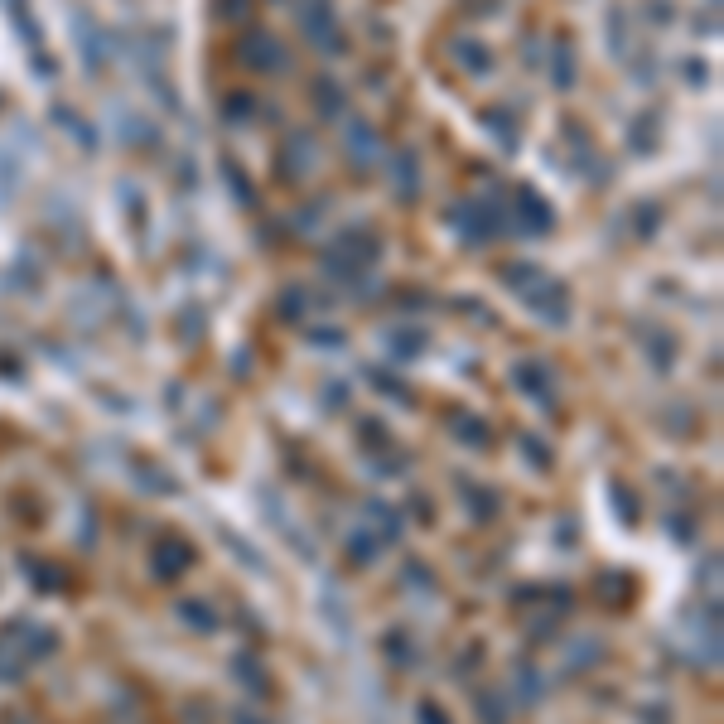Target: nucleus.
<instances>
[{"instance_id":"obj_1","label":"nucleus","mask_w":724,"mask_h":724,"mask_svg":"<svg viewBox=\"0 0 724 724\" xmlns=\"http://www.w3.org/2000/svg\"><path fill=\"white\" fill-rule=\"evenodd\" d=\"M189 565H194V546H189V541L169 536V541H160V546H155V580L174 585V580H179Z\"/></svg>"},{"instance_id":"obj_2","label":"nucleus","mask_w":724,"mask_h":724,"mask_svg":"<svg viewBox=\"0 0 724 724\" xmlns=\"http://www.w3.org/2000/svg\"><path fill=\"white\" fill-rule=\"evenodd\" d=\"M459 498H464V507H469V522H493L498 507H502V498L493 493V488L469 483V478H459Z\"/></svg>"},{"instance_id":"obj_3","label":"nucleus","mask_w":724,"mask_h":724,"mask_svg":"<svg viewBox=\"0 0 724 724\" xmlns=\"http://www.w3.org/2000/svg\"><path fill=\"white\" fill-rule=\"evenodd\" d=\"M449 425H454V435H459V445H469V449H488L493 445V435H488V425L483 420H474V416H449Z\"/></svg>"},{"instance_id":"obj_4","label":"nucleus","mask_w":724,"mask_h":724,"mask_svg":"<svg viewBox=\"0 0 724 724\" xmlns=\"http://www.w3.org/2000/svg\"><path fill=\"white\" fill-rule=\"evenodd\" d=\"M179 618H184L194 633H218V613L208 609V604H198V599H179Z\"/></svg>"},{"instance_id":"obj_5","label":"nucleus","mask_w":724,"mask_h":724,"mask_svg":"<svg viewBox=\"0 0 724 724\" xmlns=\"http://www.w3.org/2000/svg\"><path fill=\"white\" fill-rule=\"evenodd\" d=\"M474 705H478V720H483V724H507V720H512V715H507V700H502V691H478Z\"/></svg>"},{"instance_id":"obj_6","label":"nucleus","mask_w":724,"mask_h":724,"mask_svg":"<svg viewBox=\"0 0 724 724\" xmlns=\"http://www.w3.org/2000/svg\"><path fill=\"white\" fill-rule=\"evenodd\" d=\"M232 676H237V681H247L256 696H271V681L261 676V662H256V657H237V662H232Z\"/></svg>"},{"instance_id":"obj_7","label":"nucleus","mask_w":724,"mask_h":724,"mask_svg":"<svg viewBox=\"0 0 724 724\" xmlns=\"http://www.w3.org/2000/svg\"><path fill=\"white\" fill-rule=\"evenodd\" d=\"M367 512L377 517L382 541H396V536H401V512H396V507H387V502H367Z\"/></svg>"},{"instance_id":"obj_8","label":"nucleus","mask_w":724,"mask_h":724,"mask_svg":"<svg viewBox=\"0 0 724 724\" xmlns=\"http://www.w3.org/2000/svg\"><path fill=\"white\" fill-rule=\"evenodd\" d=\"M372 551H377V541H372V531H353V536H348V560H353V565H372Z\"/></svg>"},{"instance_id":"obj_9","label":"nucleus","mask_w":724,"mask_h":724,"mask_svg":"<svg viewBox=\"0 0 724 724\" xmlns=\"http://www.w3.org/2000/svg\"><path fill=\"white\" fill-rule=\"evenodd\" d=\"M387 657H391V662H401V667H411V662H416V647H411V638H406V633H391V638H387Z\"/></svg>"},{"instance_id":"obj_10","label":"nucleus","mask_w":724,"mask_h":724,"mask_svg":"<svg viewBox=\"0 0 724 724\" xmlns=\"http://www.w3.org/2000/svg\"><path fill=\"white\" fill-rule=\"evenodd\" d=\"M420 724H454V720H449L435 700H420Z\"/></svg>"},{"instance_id":"obj_11","label":"nucleus","mask_w":724,"mask_h":724,"mask_svg":"<svg viewBox=\"0 0 724 724\" xmlns=\"http://www.w3.org/2000/svg\"><path fill=\"white\" fill-rule=\"evenodd\" d=\"M232 724H271V720H266L261 710H247V705H242V710H232Z\"/></svg>"},{"instance_id":"obj_12","label":"nucleus","mask_w":724,"mask_h":724,"mask_svg":"<svg viewBox=\"0 0 724 724\" xmlns=\"http://www.w3.org/2000/svg\"><path fill=\"white\" fill-rule=\"evenodd\" d=\"M671 531H676V536L686 541V536H691V522H681V512H676V517H671Z\"/></svg>"}]
</instances>
